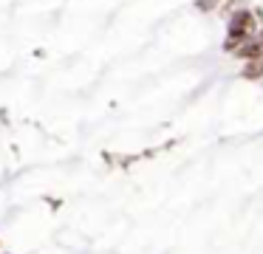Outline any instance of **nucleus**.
Returning <instances> with one entry per match:
<instances>
[{"mask_svg":"<svg viewBox=\"0 0 263 254\" xmlns=\"http://www.w3.org/2000/svg\"><path fill=\"white\" fill-rule=\"evenodd\" d=\"M235 0H198V9L201 11H215V9H227L232 6Z\"/></svg>","mask_w":263,"mask_h":254,"instance_id":"nucleus-4","label":"nucleus"},{"mask_svg":"<svg viewBox=\"0 0 263 254\" xmlns=\"http://www.w3.org/2000/svg\"><path fill=\"white\" fill-rule=\"evenodd\" d=\"M238 60H255V56H263V37H246V40H240V45L232 51Z\"/></svg>","mask_w":263,"mask_h":254,"instance_id":"nucleus-2","label":"nucleus"},{"mask_svg":"<svg viewBox=\"0 0 263 254\" xmlns=\"http://www.w3.org/2000/svg\"><path fill=\"white\" fill-rule=\"evenodd\" d=\"M255 17H257V26H260V28H263V11H260V9H257V11H255ZM260 37H263V34H260Z\"/></svg>","mask_w":263,"mask_h":254,"instance_id":"nucleus-5","label":"nucleus"},{"mask_svg":"<svg viewBox=\"0 0 263 254\" xmlns=\"http://www.w3.org/2000/svg\"><path fill=\"white\" fill-rule=\"evenodd\" d=\"M243 79H263V56H255V60H246L243 71H240Z\"/></svg>","mask_w":263,"mask_h":254,"instance_id":"nucleus-3","label":"nucleus"},{"mask_svg":"<svg viewBox=\"0 0 263 254\" xmlns=\"http://www.w3.org/2000/svg\"><path fill=\"white\" fill-rule=\"evenodd\" d=\"M255 28H257V17H255V11H249V9H238V11H232V14H229L227 37H232V40H246V37H252V34H255Z\"/></svg>","mask_w":263,"mask_h":254,"instance_id":"nucleus-1","label":"nucleus"}]
</instances>
